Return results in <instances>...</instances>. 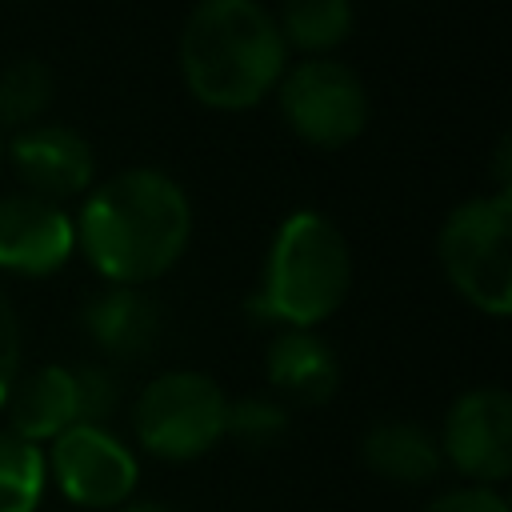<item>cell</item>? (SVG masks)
<instances>
[{
    "mask_svg": "<svg viewBox=\"0 0 512 512\" xmlns=\"http://www.w3.org/2000/svg\"><path fill=\"white\" fill-rule=\"evenodd\" d=\"M192 208L184 188L156 168H128L104 180L76 220V244L88 264L124 288L164 276L188 248Z\"/></svg>",
    "mask_w": 512,
    "mask_h": 512,
    "instance_id": "1",
    "label": "cell"
},
{
    "mask_svg": "<svg viewBox=\"0 0 512 512\" xmlns=\"http://www.w3.org/2000/svg\"><path fill=\"white\" fill-rule=\"evenodd\" d=\"M288 68V44L260 0H200L180 36L188 92L220 112L260 104Z\"/></svg>",
    "mask_w": 512,
    "mask_h": 512,
    "instance_id": "2",
    "label": "cell"
},
{
    "mask_svg": "<svg viewBox=\"0 0 512 512\" xmlns=\"http://www.w3.org/2000/svg\"><path fill=\"white\" fill-rule=\"evenodd\" d=\"M352 288V256L340 228L320 212H292L264 264L260 292L248 300V312L264 324L312 328L328 320Z\"/></svg>",
    "mask_w": 512,
    "mask_h": 512,
    "instance_id": "3",
    "label": "cell"
},
{
    "mask_svg": "<svg viewBox=\"0 0 512 512\" xmlns=\"http://www.w3.org/2000/svg\"><path fill=\"white\" fill-rule=\"evenodd\" d=\"M440 264L452 288L488 316L512 308V196L464 200L440 228Z\"/></svg>",
    "mask_w": 512,
    "mask_h": 512,
    "instance_id": "4",
    "label": "cell"
},
{
    "mask_svg": "<svg viewBox=\"0 0 512 512\" xmlns=\"http://www.w3.org/2000/svg\"><path fill=\"white\" fill-rule=\"evenodd\" d=\"M228 396L204 372H160L132 404V432L156 460H196L224 440Z\"/></svg>",
    "mask_w": 512,
    "mask_h": 512,
    "instance_id": "5",
    "label": "cell"
},
{
    "mask_svg": "<svg viewBox=\"0 0 512 512\" xmlns=\"http://www.w3.org/2000/svg\"><path fill=\"white\" fill-rule=\"evenodd\" d=\"M280 112L288 128L320 148H340L356 140L368 124V96L360 76L328 56L300 60L280 76Z\"/></svg>",
    "mask_w": 512,
    "mask_h": 512,
    "instance_id": "6",
    "label": "cell"
},
{
    "mask_svg": "<svg viewBox=\"0 0 512 512\" xmlns=\"http://www.w3.org/2000/svg\"><path fill=\"white\" fill-rule=\"evenodd\" d=\"M48 480L64 492V500L80 508H120L132 500L140 484V464L132 448L112 436L104 424H72L64 428L48 456Z\"/></svg>",
    "mask_w": 512,
    "mask_h": 512,
    "instance_id": "7",
    "label": "cell"
},
{
    "mask_svg": "<svg viewBox=\"0 0 512 512\" xmlns=\"http://www.w3.org/2000/svg\"><path fill=\"white\" fill-rule=\"evenodd\" d=\"M440 456L472 484L496 488L512 472V396L504 388H468L444 416Z\"/></svg>",
    "mask_w": 512,
    "mask_h": 512,
    "instance_id": "8",
    "label": "cell"
},
{
    "mask_svg": "<svg viewBox=\"0 0 512 512\" xmlns=\"http://www.w3.org/2000/svg\"><path fill=\"white\" fill-rule=\"evenodd\" d=\"M76 224L52 200L32 192L0 196V268L20 276H48L68 264Z\"/></svg>",
    "mask_w": 512,
    "mask_h": 512,
    "instance_id": "9",
    "label": "cell"
},
{
    "mask_svg": "<svg viewBox=\"0 0 512 512\" xmlns=\"http://www.w3.org/2000/svg\"><path fill=\"white\" fill-rule=\"evenodd\" d=\"M12 168L24 180V188L40 200H68L92 184L96 160L92 144L64 124H28L8 144Z\"/></svg>",
    "mask_w": 512,
    "mask_h": 512,
    "instance_id": "10",
    "label": "cell"
},
{
    "mask_svg": "<svg viewBox=\"0 0 512 512\" xmlns=\"http://www.w3.org/2000/svg\"><path fill=\"white\" fill-rule=\"evenodd\" d=\"M8 432L28 444L56 440L64 428L80 424V396H76V368L44 364L32 376L16 380L8 400Z\"/></svg>",
    "mask_w": 512,
    "mask_h": 512,
    "instance_id": "11",
    "label": "cell"
},
{
    "mask_svg": "<svg viewBox=\"0 0 512 512\" xmlns=\"http://www.w3.org/2000/svg\"><path fill=\"white\" fill-rule=\"evenodd\" d=\"M84 332L112 360H140L160 336V308L140 288L112 284L84 304Z\"/></svg>",
    "mask_w": 512,
    "mask_h": 512,
    "instance_id": "12",
    "label": "cell"
},
{
    "mask_svg": "<svg viewBox=\"0 0 512 512\" xmlns=\"http://www.w3.org/2000/svg\"><path fill=\"white\" fill-rule=\"evenodd\" d=\"M264 372L268 384L296 404H324L340 384V364L312 328H284L268 344Z\"/></svg>",
    "mask_w": 512,
    "mask_h": 512,
    "instance_id": "13",
    "label": "cell"
},
{
    "mask_svg": "<svg viewBox=\"0 0 512 512\" xmlns=\"http://www.w3.org/2000/svg\"><path fill=\"white\" fill-rule=\"evenodd\" d=\"M360 456L372 476L408 484V488L436 480L444 468L440 440L412 420H376L360 440Z\"/></svg>",
    "mask_w": 512,
    "mask_h": 512,
    "instance_id": "14",
    "label": "cell"
},
{
    "mask_svg": "<svg viewBox=\"0 0 512 512\" xmlns=\"http://www.w3.org/2000/svg\"><path fill=\"white\" fill-rule=\"evenodd\" d=\"M284 44L304 52H328L352 32V0H284L276 20Z\"/></svg>",
    "mask_w": 512,
    "mask_h": 512,
    "instance_id": "15",
    "label": "cell"
},
{
    "mask_svg": "<svg viewBox=\"0 0 512 512\" xmlns=\"http://www.w3.org/2000/svg\"><path fill=\"white\" fill-rule=\"evenodd\" d=\"M48 488V468L40 444L20 440L0 428V512H36Z\"/></svg>",
    "mask_w": 512,
    "mask_h": 512,
    "instance_id": "16",
    "label": "cell"
},
{
    "mask_svg": "<svg viewBox=\"0 0 512 512\" xmlns=\"http://www.w3.org/2000/svg\"><path fill=\"white\" fill-rule=\"evenodd\" d=\"M52 100V72L40 60H16L0 72V128H28Z\"/></svg>",
    "mask_w": 512,
    "mask_h": 512,
    "instance_id": "17",
    "label": "cell"
},
{
    "mask_svg": "<svg viewBox=\"0 0 512 512\" xmlns=\"http://www.w3.org/2000/svg\"><path fill=\"white\" fill-rule=\"evenodd\" d=\"M288 432V408L272 396H244V400H228V420H224V436H232L236 444L260 452L272 448L280 436Z\"/></svg>",
    "mask_w": 512,
    "mask_h": 512,
    "instance_id": "18",
    "label": "cell"
},
{
    "mask_svg": "<svg viewBox=\"0 0 512 512\" xmlns=\"http://www.w3.org/2000/svg\"><path fill=\"white\" fill-rule=\"evenodd\" d=\"M76 396H80V424H104L120 400L108 368H76Z\"/></svg>",
    "mask_w": 512,
    "mask_h": 512,
    "instance_id": "19",
    "label": "cell"
},
{
    "mask_svg": "<svg viewBox=\"0 0 512 512\" xmlns=\"http://www.w3.org/2000/svg\"><path fill=\"white\" fill-rule=\"evenodd\" d=\"M424 512H512L508 500L496 488L484 484H464V488H448L440 492Z\"/></svg>",
    "mask_w": 512,
    "mask_h": 512,
    "instance_id": "20",
    "label": "cell"
},
{
    "mask_svg": "<svg viewBox=\"0 0 512 512\" xmlns=\"http://www.w3.org/2000/svg\"><path fill=\"white\" fill-rule=\"evenodd\" d=\"M16 372H20V320L8 304V296L0 292V408L16 384Z\"/></svg>",
    "mask_w": 512,
    "mask_h": 512,
    "instance_id": "21",
    "label": "cell"
},
{
    "mask_svg": "<svg viewBox=\"0 0 512 512\" xmlns=\"http://www.w3.org/2000/svg\"><path fill=\"white\" fill-rule=\"evenodd\" d=\"M512 140L508 136H500V144H496V192H508V184H512Z\"/></svg>",
    "mask_w": 512,
    "mask_h": 512,
    "instance_id": "22",
    "label": "cell"
},
{
    "mask_svg": "<svg viewBox=\"0 0 512 512\" xmlns=\"http://www.w3.org/2000/svg\"><path fill=\"white\" fill-rule=\"evenodd\" d=\"M116 512H168V508H160V504H148V500H128V504H120Z\"/></svg>",
    "mask_w": 512,
    "mask_h": 512,
    "instance_id": "23",
    "label": "cell"
},
{
    "mask_svg": "<svg viewBox=\"0 0 512 512\" xmlns=\"http://www.w3.org/2000/svg\"><path fill=\"white\" fill-rule=\"evenodd\" d=\"M0 152H4V136H0Z\"/></svg>",
    "mask_w": 512,
    "mask_h": 512,
    "instance_id": "24",
    "label": "cell"
}]
</instances>
